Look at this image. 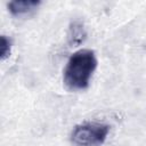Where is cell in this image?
Wrapping results in <instances>:
<instances>
[{"label":"cell","mask_w":146,"mask_h":146,"mask_svg":"<svg viewBox=\"0 0 146 146\" xmlns=\"http://www.w3.org/2000/svg\"><path fill=\"white\" fill-rule=\"evenodd\" d=\"M98 66L96 52L91 49L74 51L63 70V83L70 91L86 90L91 82Z\"/></svg>","instance_id":"obj_1"},{"label":"cell","mask_w":146,"mask_h":146,"mask_svg":"<svg viewBox=\"0 0 146 146\" xmlns=\"http://www.w3.org/2000/svg\"><path fill=\"white\" fill-rule=\"evenodd\" d=\"M111 131V127L103 122H83L76 124L70 135L74 146H102Z\"/></svg>","instance_id":"obj_2"},{"label":"cell","mask_w":146,"mask_h":146,"mask_svg":"<svg viewBox=\"0 0 146 146\" xmlns=\"http://www.w3.org/2000/svg\"><path fill=\"white\" fill-rule=\"evenodd\" d=\"M41 5L40 0H14L7 3V8L14 17H26L34 14Z\"/></svg>","instance_id":"obj_3"},{"label":"cell","mask_w":146,"mask_h":146,"mask_svg":"<svg viewBox=\"0 0 146 146\" xmlns=\"http://www.w3.org/2000/svg\"><path fill=\"white\" fill-rule=\"evenodd\" d=\"M67 43L71 47H76L82 44L87 39V30L83 24V22L79 19L71 21L67 29Z\"/></svg>","instance_id":"obj_4"},{"label":"cell","mask_w":146,"mask_h":146,"mask_svg":"<svg viewBox=\"0 0 146 146\" xmlns=\"http://www.w3.org/2000/svg\"><path fill=\"white\" fill-rule=\"evenodd\" d=\"M13 49V40L10 36L2 34L0 36V59L1 62H5L7 58H9Z\"/></svg>","instance_id":"obj_5"}]
</instances>
